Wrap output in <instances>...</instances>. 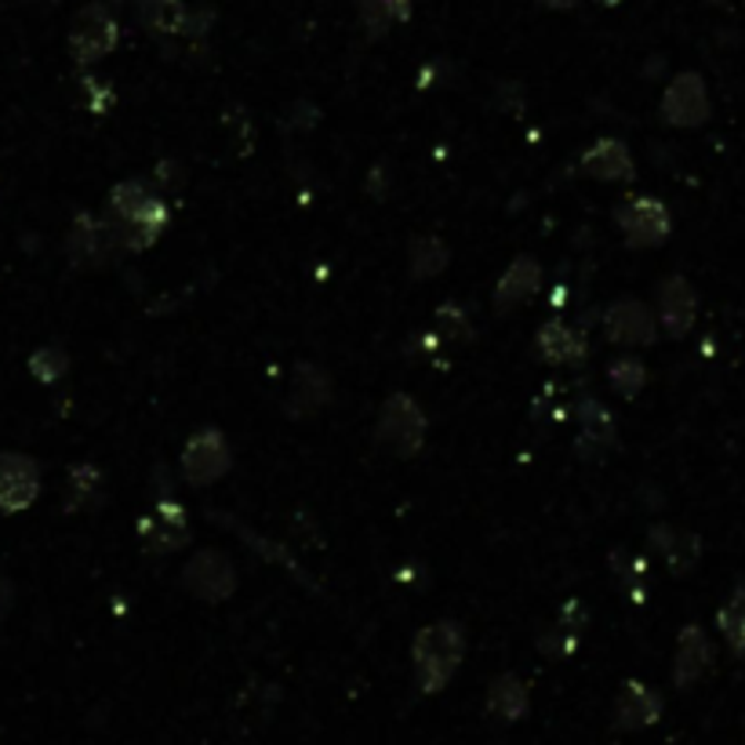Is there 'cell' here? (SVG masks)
Returning a JSON list of instances; mask_svg holds the SVG:
<instances>
[{"mask_svg":"<svg viewBox=\"0 0 745 745\" xmlns=\"http://www.w3.org/2000/svg\"><path fill=\"white\" fill-rule=\"evenodd\" d=\"M582 604H568L564 608V614H560V622H557V630L549 633V640L542 647H549V651H557V655H568V651L579 644V630H582Z\"/></svg>","mask_w":745,"mask_h":745,"instance_id":"27","label":"cell"},{"mask_svg":"<svg viewBox=\"0 0 745 745\" xmlns=\"http://www.w3.org/2000/svg\"><path fill=\"white\" fill-rule=\"evenodd\" d=\"M582 172L593 175V178H604V182L633 178V156H630V150H625V142L604 139L582 156Z\"/></svg>","mask_w":745,"mask_h":745,"instance_id":"17","label":"cell"},{"mask_svg":"<svg viewBox=\"0 0 745 745\" xmlns=\"http://www.w3.org/2000/svg\"><path fill=\"white\" fill-rule=\"evenodd\" d=\"M695 313H698V298H695V287H691L687 277H665L662 287H659V324L662 331L670 338H684L691 328H695Z\"/></svg>","mask_w":745,"mask_h":745,"instance_id":"11","label":"cell"},{"mask_svg":"<svg viewBox=\"0 0 745 745\" xmlns=\"http://www.w3.org/2000/svg\"><path fill=\"white\" fill-rule=\"evenodd\" d=\"M448 247H443L440 237H418L411 244V277L415 280H429L448 266Z\"/></svg>","mask_w":745,"mask_h":745,"instance_id":"25","label":"cell"},{"mask_svg":"<svg viewBox=\"0 0 745 745\" xmlns=\"http://www.w3.org/2000/svg\"><path fill=\"white\" fill-rule=\"evenodd\" d=\"M662 716V695L655 687L640 684V680H630L619 698H614V713L611 721L619 731H644Z\"/></svg>","mask_w":745,"mask_h":745,"instance_id":"12","label":"cell"},{"mask_svg":"<svg viewBox=\"0 0 745 745\" xmlns=\"http://www.w3.org/2000/svg\"><path fill=\"white\" fill-rule=\"evenodd\" d=\"M539 4L553 8V11H568V8H574V4H579V0H539Z\"/></svg>","mask_w":745,"mask_h":745,"instance_id":"30","label":"cell"},{"mask_svg":"<svg viewBox=\"0 0 745 745\" xmlns=\"http://www.w3.org/2000/svg\"><path fill=\"white\" fill-rule=\"evenodd\" d=\"M193 8L186 0H139V22L153 37H186Z\"/></svg>","mask_w":745,"mask_h":745,"instance_id":"16","label":"cell"},{"mask_svg":"<svg viewBox=\"0 0 745 745\" xmlns=\"http://www.w3.org/2000/svg\"><path fill=\"white\" fill-rule=\"evenodd\" d=\"M102 488V473L95 466H73L70 473V506H88Z\"/></svg>","mask_w":745,"mask_h":745,"instance_id":"29","label":"cell"},{"mask_svg":"<svg viewBox=\"0 0 745 745\" xmlns=\"http://www.w3.org/2000/svg\"><path fill=\"white\" fill-rule=\"evenodd\" d=\"M716 622H721V633L727 636L731 651H735L738 659H745V582L738 585L731 600L716 614Z\"/></svg>","mask_w":745,"mask_h":745,"instance_id":"24","label":"cell"},{"mask_svg":"<svg viewBox=\"0 0 745 745\" xmlns=\"http://www.w3.org/2000/svg\"><path fill=\"white\" fill-rule=\"evenodd\" d=\"M116 37H121V25H116L113 11L106 4H91L73 19L70 55L76 67H95L99 59H106L116 48Z\"/></svg>","mask_w":745,"mask_h":745,"instance_id":"4","label":"cell"},{"mask_svg":"<svg viewBox=\"0 0 745 745\" xmlns=\"http://www.w3.org/2000/svg\"><path fill=\"white\" fill-rule=\"evenodd\" d=\"M604 331L614 346H651L659 335V320L636 298H619L604 313Z\"/></svg>","mask_w":745,"mask_h":745,"instance_id":"10","label":"cell"},{"mask_svg":"<svg viewBox=\"0 0 745 745\" xmlns=\"http://www.w3.org/2000/svg\"><path fill=\"white\" fill-rule=\"evenodd\" d=\"M375 440L389 448L400 459H411V455L422 448L426 440V415L422 408L408 397V394H397L382 404V411H378V426H375Z\"/></svg>","mask_w":745,"mask_h":745,"instance_id":"3","label":"cell"},{"mask_svg":"<svg viewBox=\"0 0 745 745\" xmlns=\"http://www.w3.org/2000/svg\"><path fill=\"white\" fill-rule=\"evenodd\" d=\"M30 371L41 378V382H59L62 375L70 371V357L62 346H44L30 357Z\"/></svg>","mask_w":745,"mask_h":745,"instance_id":"28","label":"cell"},{"mask_svg":"<svg viewBox=\"0 0 745 745\" xmlns=\"http://www.w3.org/2000/svg\"><path fill=\"white\" fill-rule=\"evenodd\" d=\"M229 469V443L218 429H201L193 433V440L182 451V473H186V483L193 488H207L215 483L222 473Z\"/></svg>","mask_w":745,"mask_h":745,"instance_id":"7","label":"cell"},{"mask_svg":"<svg viewBox=\"0 0 745 745\" xmlns=\"http://www.w3.org/2000/svg\"><path fill=\"white\" fill-rule=\"evenodd\" d=\"M331 397V382L328 375H324L320 368H309V364H303L295 375V386H292V397H287V415L298 418V415H309V411H320L324 404H328Z\"/></svg>","mask_w":745,"mask_h":745,"instance_id":"18","label":"cell"},{"mask_svg":"<svg viewBox=\"0 0 745 745\" xmlns=\"http://www.w3.org/2000/svg\"><path fill=\"white\" fill-rule=\"evenodd\" d=\"M582 338L574 335L568 324L560 320H549L545 328L539 331V357L549 360V364H571V360H582Z\"/></svg>","mask_w":745,"mask_h":745,"instance_id":"21","label":"cell"},{"mask_svg":"<svg viewBox=\"0 0 745 745\" xmlns=\"http://www.w3.org/2000/svg\"><path fill=\"white\" fill-rule=\"evenodd\" d=\"M466 651L462 625L455 622H433L426 630H418L411 659H415V680L422 695H437L451 684V676L459 673Z\"/></svg>","mask_w":745,"mask_h":745,"instance_id":"1","label":"cell"},{"mask_svg":"<svg viewBox=\"0 0 745 745\" xmlns=\"http://www.w3.org/2000/svg\"><path fill=\"white\" fill-rule=\"evenodd\" d=\"M182 585H186L193 596L207 600V604H218V600H226L237 590V571H233V560L226 553L201 549L186 564V571H182Z\"/></svg>","mask_w":745,"mask_h":745,"instance_id":"5","label":"cell"},{"mask_svg":"<svg viewBox=\"0 0 745 745\" xmlns=\"http://www.w3.org/2000/svg\"><path fill=\"white\" fill-rule=\"evenodd\" d=\"M539 284H542L539 263H534L531 255H520L517 263L502 273L499 287H494V309H499V313L517 309L520 303H528V298L539 292Z\"/></svg>","mask_w":745,"mask_h":745,"instance_id":"15","label":"cell"},{"mask_svg":"<svg viewBox=\"0 0 745 745\" xmlns=\"http://www.w3.org/2000/svg\"><path fill=\"white\" fill-rule=\"evenodd\" d=\"M662 116L673 127H698L710 121V91L698 73H680L662 95Z\"/></svg>","mask_w":745,"mask_h":745,"instance_id":"8","label":"cell"},{"mask_svg":"<svg viewBox=\"0 0 745 745\" xmlns=\"http://www.w3.org/2000/svg\"><path fill=\"white\" fill-rule=\"evenodd\" d=\"M110 207L116 215V229L113 233L121 237L124 247H132V252L150 247L167 226L164 201L156 197L150 186H142V182H135V178L121 182V186L110 193Z\"/></svg>","mask_w":745,"mask_h":745,"instance_id":"2","label":"cell"},{"mask_svg":"<svg viewBox=\"0 0 745 745\" xmlns=\"http://www.w3.org/2000/svg\"><path fill=\"white\" fill-rule=\"evenodd\" d=\"M41 494V469L30 455H0V513H22Z\"/></svg>","mask_w":745,"mask_h":745,"instance_id":"9","label":"cell"},{"mask_svg":"<svg viewBox=\"0 0 745 745\" xmlns=\"http://www.w3.org/2000/svg\"><path fill=\"white\" fill-rule=\"evenodd\" d=\"M596 4H604V8H614V4H622V0H596Z\"/></svg>","mask_w":745,"mask_h":745,"instance_id":"31","label":"cell"},{"mask_svg":"<svg viewBox=\"0 0 745 745\" xmlns=\"http://www.w3.org/2000/svg\"><path fill=\"white\" fill-rule=\"evenodd\" d=\"M582 440H579V451L590 455V451H604L608 443L614 440V422L611 415L600 408L596 400H585L582 404Z\"/></svg>","mask_w":745,"mask_h":745,"instance_id":"23","label":"cell"},{"mask_svg":"<svg viewBox=\"0 0 745 745\" xmlns=\"http://www.w3.org/2000/svg\"><path fill=\"white\" fill-rule=\"evenodd\" d=\"M713 665V644L702 633V625H684V633L676 640V659H673V684L691 687L710 673Z\"/></svg>","mask_w":745,"mask_h":745,"instance_id":"13","label":"cell"},{"mask_svg":"<svg viewBox=\"0 0 745 745\" xmlns=\"http://www.w3.org/2000/svg\"><path fill=\"white\" fill-rule=\"evenodd\" d=\"M644 382H647V368L640 360H633V357H619L608 368V386L622 400H633L640 389H644Z\"/></svg>","mask_w":745,"mask_h":745,"instance_id":"26","label":"cell"},{"mask_svg":"<svg viewBox=\"0 0 745 745\" xmlns=\"http://www.w3.org/2000/svg\"><path fill=\"white\" fill-rule=\"evenodd\" d=\"M614 222L633 247H655L670 237V212L655 197H630L614 207Z\"/></svg>","mask_w":745,"mask_h":745,"instance_id":"6","label":"cell"},{"mask_svg":"<svg viewBox=\"0 0 745 745\" xmlns=\"http://www.w3.org/2000/svg\"><path fill=\"white\" fill-rule=\"evenodd\" d=\"M360 11L364 25H368L371 33H386L394 22H408L411 19V8L415 0H353Z\"/></svg>","mask_w":745,"mask_h":745,"instance_id":"22","label":"cell"},{"mask_svg":"<svg viewBox=\"0 0 745 745\" xmlns=\"http://www.w3.org/2000/svg\"><path fill=\"white\" fill-rule=\"evenodd\" d=\"M110 247H113V226H110V222H99L91 215H81L73 222L67 252H70V258L76 266L102 263V258L110 255Z\"/></svg>","mask_w":745,"mask_h":745,"instance_id":"14","label":"cell"},{"mask_svg":"<svg viewBox=\"0 0 745 745\" xmlns=\"http://www.w3.org/2000/svg\"><path fill=\"white\" fill-rule=\"evenodd\" d=\"M651 542L659 545V553L670 560V568L673 571H687V568H695V560H698V553H702V542H698V534H691V531H673V528H651Z\"/></svg>","mask_w":745,"mask_h":745,"instance_id":"20","label":"cell"},{"mask_svg":"<svg viewBox=\"0 0 745 745\" xmlns=\"http://www.w3.org/2000/svg\"><path fill=\"white\" fill-rule=\"evenodd\" d=\"M488 713L502 724H517L528 713V687L524 680L513 673H502L488 687Z\"/></svg>","mask_w":745,"mask_h":745,"instance_id":"19","label":"cell"}]
</instances>
